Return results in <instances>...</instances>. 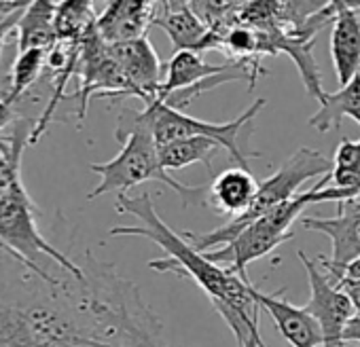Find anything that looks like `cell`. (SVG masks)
<instances>
[{
	"mask_svg": "<svg viewBox=\"0 0 360 347\" xmlns=\"http://www.w3.org/2000/svg\"><path fill=\"white\" fill-rule=\"evenodd\" d=\"M115 208L119 214H131L140 221V225H123L112 227L108 233L112 237L131 235L155 242L163 248V258L148 261V267L159 273H174L180 277H191L210 299L219 315L231 328L238 345L242 347L246 339L259 336L261 322V305L252 294L250 280H244L229 269L206 258L204 252L195 250L193 244L183 235L176 233L155 210L148 193H140L138 197L117 195Z\"/></svg>",
	"mask_w": 360,
	"mask_h": 347,
	"instance_id": "1",
	"label": "cell"
},
{
	"mask_svg": "<svg viewBox=\"0 0 360 347\" xmlns=\"http://www.w3.org/2000/svg\"><path fill=\"white\" fill-rule=\"evenodd\" d=\"M117 140L121 142V150L117 157L104 163H91L89 169L100 176V185L87 195V199L102 197L106 193L125 195L129 189L142 183H161L169 187L183 202L185 208L208 206V191L210 187H189L185 183L169 176V171L161 165L159 146L148 131L136 117V110H125L119 117V125L115 131Z\"/></svg>",
	"mask_w": 360,
	"mask_h": 347,
	"instance_id": "2",
	"label": "cell"
},
{
	"mask_svg": "<svg viewBox=\"0 0 360 347\" xmlns=\"http://www.w3.org/2000/svg\"><path fill=\"white\" fill-rule=\"evenodd\" d=\"M333 171V159H328L326 155H322L320 150H314V148H299L295 150L280 167L274 176H269L267 181L259 183V189H257V195L250 204V208L231 218L227 225L210 231V233H204V235H198V233H183L195 250L200 252H208L212 248H223L225 244H229L244 227H248L250 223H255L257 218L265 216L267 212L284 206L286 202L295 199L299 195V189L301 185H305L307 181L311 178H318V176H328Z\"/></svg>",
	"mask_w": 360,
	"mask_h": 347,
	"instance_id": "3",
	"label": "cell"
},
{
	"mask_svg": "<svg viewBox=\"0 0 360 347\" xmlns=\"http://www.w3.org/2000/svg\"><path fill=\"white\" fill-rule=\"evenodd\" d=\"M265 104H267L265 98H257L233 121L210 123V121L195 119L183 110H176L155 98L153 102L144 104V110H136V117L142 125L148 127L157 146L185 138H200V136L210 138L217 140L240 167L248 169V159L259 157V150L250 148V136L255 131V119L265 108Z\"/></svg>",
	"mask_w": 360,
	"mask_h": 347,
	"instance_id": "4",
	"label": "cell"
},
{
	"mask_svg": "<svg viewBox=\"0 0 360 347\" xmlns=\"http://www.w3.org/2000/svg\"><path fill=\"white\" fill-rule=\"evenodd\" d=\"M37 206L28 195L22 178L13 183V187L0 197V248H5L15 261H20L28 271L37 273L47 284H56V280L41 265V258H49L66 269L75 280L83 282L85 271L70 261L64 252H60L53 244L45 240L37 225Z\"/></svg>",
	"mask_w": 360,
	"mask_h": 347,
	"instance_id": "5",
	"label": "cell"
},
{
	"mask_svg": "<svg viewBox=\"0 0 360 347\" xmlns=\"http://www.w3.org/2000/svg\"><path fill=\"white\" fill-rule=\"evenodd\" d=\"M307 206H314L311 191L299 193L295 199L286 202L284 206L267 212L265 216L257 218L248 227H244L229 244L217 250L204 252L208 261L229 269L231 273L248 280V265L274 252L280 244L295 237L292 225L303 214Z\"/></svg>",
	"mask_w": 360,
	"mask_h": 347,
	"instance_id": "6",
	"label": "cell"
},
{
	"mask_svg": "<svg viewBox=\"0 0 360 347\" xmlns=\"http://www.w3.org/2000/svg\"><path fill=\"white\" fill-rule=\"evenodd\" d=\"M261 74L263 72L240 62H227L214 66L208 64L204 55L198 51H176L165 66V74L157 100L165 102L176 110H183L195 98L217 89L223 83L248 81V89H252Z\"/></svg>",
	"mask_w": 360,
	"mask_h": 347,
	"instance_id": "7",
	"label": "cell"
},
{
	"mask_svg": "<svg viewBox=\"0 0 360 347\" xmlns=\"http://www.w3.org/2000/svg\"><path fill=\"white\" fill-rule=\"evenodd\" d=\"M299 258L307 271L309 280V301L303 305L320 324L322 330V347H345L343 341V328L349 322V317L356 313L352 301L347 294L333 284L328 273L320 267L316 258L305 256V252L299 250Z\"/></svg>",
	"mask_w": 360,
	"mask_h": 347,
	"instance_id": "8",
	"label": "cell"
},
{
	"mask_svg": "<svg viewBox=\"0 0 360 347\" xmlns=\"http://www.w3.org/2000/svg\"><path fill=\"white\" fill-rule=\"evenodd\" d=\"M337 214L330 218L305 216L301 227L326 235L333 246L328 263L343 267L360 256V197L343 199L337 204Z\"/></svg>",
	"mask_w": 360,
	"mask_h": 347,
	"instance_id": "9",
	"label": "cell"
},
{
	"mask_svg": "<svg viewBox=\"0 0 360 347\" xmlns=\"http://www.w3.org/2000/svg\"><path fill=\"white\" fill-rule=\"evenodd\" d=\"M159 0H108L106 9L98 15V34L115 45L146 39V30L155 26Z\"/></svg>",
	"mask_w": 360,
	"mask_h": 347,
	"instance_id": "10",
	"label": "cell"
},
{
	"mask_svg": "<svg viewBox=\"0 0 360 347\" xmlns=\"http://www.w3.org/2000/svg\"><path fill=\"white\" fill-rule=\"evenodd\" d=\"M110 53L117 60V64L121 66L136 98H140L144 104L153 102L159 93L165 72H163L159 55L155 53L148 39L115 43V45H110Z\"/></svg>",
	"mask_w": 360,
	"mask_h": 347,
	"instance_id": "11",
	"label": "cell"
},
{
	"mask_svg": "<svg viewBox=\"0 0 360 347\" xmlns=\"http://www.w3.org/2000/svg\"><path fill=\"white\" fill-rule=\"evenodd\" d=\"M252 294L261 305V309L269 313V317L274 320L286 343H290L292 347H322L324 339H322L320 324L305 307H297L284 296L261 292L255 286H252Z\"/></svg>",
	"mask_w": 360,
	"mask_h": 347,
	"instance_id": "12",
	"label": "cell"
},
{
	"mask_svg": "<svg viewBox=\"0 0 360 347\" xmlns=\"http://www.w3.org/2000/svg\"><path fill=\"white\" fill-rule=\"evenodd\" d=\"M155 26L161 28L172 41L176 51H219L221 37L212 30L191 7L161 9L155 18Z\"/></svg>",
	"mask_w": 360,
	"mask_h": 347,
	"instance_id": "13",
	"label": "cell"
},
{
	"mask_svg": "<svg viewBox=\"0 0 360 347\" xmlns=\"http://www.w3.org/2000/svg\"><path fill=\"white\" fill-rule=\"evenodd\" d=\"M330 60L339 85L360 74V13L339 9L330 22Z\"/></svg>",
	"mask_w": 360,
	"mask_h": 347,
	"instance_id": "14",
	"label": "cell"
},
{
	"mask_svg": "<svg viewBox=\"0 0 360 347\" xmlns=\"http://www.w3.org/2000/svg\"><path fill=\"white\" fill-rule=\"evenodd\" d=\"M259 183L246 167H229L221 171L212 181L208 191V208L219 214H229L231 218L244 214L255 195H257Z\"/></svg>",
	"mask_w": 360,
	"mask_h": 347,
	"instance_id": "15",
	"label": "cell"
},
{
	"mask_svg": "<svg viewBox=\"0 0 360 347\" xmlns=\"http://www.w3.org/2000/svg\"><path fill=\"white\" fill-rule=\"evenodd\" d=\"M56 0H30L18 22V51L51 49L58 43L56 34Z\"/></svg>",
	"mask_w": 360,
	"mask_h": 347,
	"instance_id": "16",
	"label": "cell"
},
{
	"mask_svg": "<svg viewBox=\"0 0 360 347\" xmlns=\"http://www.w3.org/2000/svg\"><path fill=\"white\" fill-rule=\"evenodd\" d=\"M318 104L320 108L307 121L316 131L324 133L328 129H337L345 117L360 125V74L341 85L337 91H324Z\"/></svg>",
	"mask_w": 360,
	"mask_h": 347,
	"instance_id": "17",
	"label": "cell"
},
{
	"mask_svg": "<svg viewBox=\"0 0 360 347\" xmlns=\"http://www.w3.org/2000/svg\"><path fill=\"white\" fill-rule=\"evenodd\" d=\"M221 148L223 146L210 138H185L159 146V159L167 171L183 169L195 163H204L208 169H212V159Z\"/></svg>",
	"mask_w": 360,
	"mask_h": 347,
	"instance_id": "18",
	"label": "cell"
},
{
	"mask_svg": "<svg viewBox=\"0 0 360 347\" xmlns=\"http://www.w3.org/2000/svg\"><path fill=\"white\" fill-rule=\"evenodd\" d=\"M98 15L94 0H60L56 13L58 41H81L96 28Z\"/></svg>",
	"mask_w": 360,
	"mask_h": 347,
	"instance_id": "19",
	"label": "cell"
},
{
	"mask_svg": "<svg viewBox=\"0 0 360 347\" xmlns=\"http://www.w3.org/2000/svg\"><path fill=\"white\" fill-rule=\"evenodd\" d=\"M32 129L34 127H18L11 136H0V197L22 178V155L30 144Z\"/></svg>",
	"mask_w": 360,
	"mask_h": 347,
	"instance_id": "20",
	"label": "cell"
},
{
	"mask_svg": "<svg viewBox=\"0 0 360 347\" xmlns=\"http://www.w3.org/2000/svg\"><path fill=\"white\" fill-rule=\"evenodd\" d=\"M47 66V49H26L18 51L11 70V87L5 96L9 104H15L41 77L43 68Z\"/></svg>",
	"mask_w": 360,
	"mask_h": 347,
	"instance_id": "21",
	"label": "cell"
},
{
	"mask_svg": "<svg viewBox=\"0 0 360 347\" xmlns=\"http://www.w3.org/2000/svg\"><path fill=\"white\" fill-rule=\"evenodd\" d=\"M255 0H189V7L217 32L238 24L240 13Z\"/></svg>",
	"mask_w": 360,
	"mask_h": 347,
	"instance_id": "22",
	"label": "cell"
},
{
	"mask_svg": "<svg viewBox=\"0 0 360 347\" xmlns=\"http://www.w3.org/2000/svg\"><path fill=\"white\" fill-rule=\"evenodd\" d=\"M320 263V267L328 273L330 280H358L360 282V256H356L354 261H349L347 265L343 267H337V265H330L326 258H316Z\"/></svg>",
	"mask_w": 360,
	"mask_h": 347,
	"instance_id": "23",
	"label": "cell"
},
{
	"mask_svg": "<svg viewBox=\"0 0 360 347\" xmlns=\"http://www.w3.org/2000/svg\"><path fill=\"white\" fill-rule=\"evenodd\" d=\"M333 284L347 294L356 313H360V282L358 280H333Z\"/></svg>",
	"mask_w": 360,
	"mask_h": 347,
	"instance_id": "24",
	"label": "cell"
},
{
	"mask_svg": "<svg viewBox=\"0 0 360 347\" xmlns=\"http://www.w3.org/2000/svg\"><path fill=\"white\" fill-rule=\"evenodd\" d=\"M26 9V7H24ZM22 9V11H24ZM22 11H15L11 18H7L3 24H0V55H3V49H5V43H7V37L18 28V22H20V18H22Z\"/></svg>",
	"mask_w": 360,
	"mask_h": 347,
	"instance_id": "25",
	"label": "cell"
},
{
	"mask_svg": "<svg viewBox=\"0 0 360 347\" xmlns=\"http://www.w3.org/2000/svg\"><path fill=\"white\" fill-rule=\"evenodd\" d=\"M343 341L360 345V313H354L343 328Z\"/></svg>",
	"mask_w": 360,
	"mask_h": 347,
	"instance_id": "26",
	"label": "cell"
},
{
	"mask_svg": "<svg viewBox=\"0 0 360 347\" xmlns=\"http://www.w3.org/2000/svg\"><path fill=\"white\" fill-rule=\"evenodd\" d=\"M339 9H347V11L360 13V0H328L326 13L330 15V20H333V15H335Z\"/></svg>",
	"mask_w": 360,
	"mask_h": 347,
	"instance_id": "27",
	"label": "cell"
},
{
	"mask_svg": "<svg viewBox=\"0 0 360 347\" xmlns=\"http://www.w3.org/2000/svg\"><path fill=\"white\" fill-rule=\"evenodd\" d=\"M13 123V104H9L5 98H0V131L7 129Z\"/></svg>",
	"mask_w": 360,
	"mask_h": 347,
	"instance_id": "28",
	"label": "cell"
},
{
	"mask_svg": "<svg viewBox=\"0 0 360 347\" xmlns=\"http://www.w3.org/2000/svg\"><path fill=\"white\" fill-rule=\"evenodd\" d=\"M161 9H180V7H189V0H159Z\"/></svg>",
	"mask_w": 360,
	"mask_h": 347,
	"instance_id": "29",
	"label": "cell"
},
{
	"mask_svg": "<svg viewBox=\"0 0 360 347\" xmlns=\"http://www.w3.org/2000/svg\"><path fill=\"white\" fill-rule=\"evenodd\" d=\"M242 347H267L265 345V341L263 339H259V336H250V339H246L244 341V345Z\"/></svg>",
	"mask_w": 360,
	"mask_h": 347,
	"instance_id": "30",
	"label": "cell"
}]
</instances>
